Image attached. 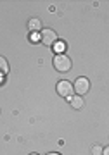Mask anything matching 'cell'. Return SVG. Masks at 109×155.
<instances>
[{"instance_id": "obj_1", "label": "cell", "mask_w": 109, "mask_h": 155, "mask_svg": "<svg viewBox=\"0 0 109 155\" xmlns=\"http://www.w3.org/2000/svg\"><path fill=\"white\" fill-rule=\"evenodd\" d=\"M71 59L64 54H57L54 57V67L57 72H69L71 71Z\"/></svg>"}, {"instance_id": "obj_2", "label": "cell", "mask_w": 109, "mask_h": 155, "mask_svg": "<svg viewBox=\"0 0 109 155\" xmlns=\"http://www.w3.org/2000/svg\"><path fill=\"white\" fill-rule=\"evenodd\" d=\"M38 40L44 45H47V47H52V45L57 41V35H55V31H52V29H49V28H45V29H42V31H40Z\"/></svg>"}, {"instance_id": "obj_3", "label": "cell", "mask_w": 109, "mask_h": 155, "mask_svg": "<svg viewBox=\"0 0 109 155\" xmlns=\"http://www.w3.org/2000/svg\"><path fill=\"white\" fill-rule=\"evenodd\" d=\"M88 90H90V81L87 78H78L73 84V91H76V95H80V97H83Z\"/></svg>"}, {"instance_id": "obj_4", "label": "cell", "mask_w": 109, "mask_h": 155, "mask_svg": "<svg viewBox=\"0 0 109 155\" xmlns=\"http://www.w3.org/2000/svg\"><path fill=\"white\" fill-rule=\"evenodd\" d=\"M57 95H61V97H71L73 95V84L69 83V81H59L57 83Z\"/></svg>"}, {"instance_id": "obj_5", "label": "cell", "mask_w": 109, "mask_h": 155, "mask_svg": "<svg viewBox=\"0 0 109 155\" xmlns=\"http://www.w3.org/2000/svg\"><path fill=\"white\" fill-rule=\"evenodd\" d=\"M28 29H30L31 33H40V31L44 29L42 21H40L38 17H33V19H30V21H28Z\"/></svg>"}, {"instance_id": "obj_6", "label": "cell", "mask_w": 109, "mask_h": 155, "mask_svg": "<svg viewBox=\"0 0 109 155\" xmlns=\"http://www.w3.org/2000/svg\"><path fill=\"white\" fill-rule=\"evenodd\" d=\"M68 98H69V105L73 107V109H76V110H80L83 107V104H85V100H83L80 95H71Z\"/></svg>"}, {"instance_id": "obj_7", "label": "cell", "mask_w": 109, "mask_h": 155, "mask_svg": "<svg viewBox=\"0 0 109 155\" xmlns=\"http://www.w3.org/2000/svg\"><path fill=\"white\" fill-rule=\"evenodd\" d=\"M7 72H9V62L5 57L0 55V76H5Z\"/></svg>"}, {"instance_id": "obj_8", "label": "cell", "mask_w": 109, "mask_h": 155, "mask_svg": "<svg viewBox=\"0 0 109 155\" xmlns=\"http://www.w3.org/2000/svg\"><path fill=\"white\" fill-rule=\"evenodd\" d=\"M52 48H54L55 55H57V54H62V52L66 50V43H64V41H59V40H57V41L52 45Z\"/></svg>"}, {"instance_id": "obj_9", "label": "cell", "mask_w": 109, "mask_h": 155, "mask_svg": "<svg viewBox=\"0 0 109 155\" xmlns=\"http://www.w3.org/2000/svg\"><path fill=\"white\" fill-rule=\"evenodd\" d=\"M92 153L93 155H100L102 153V148H100L99 145H95V147H92Z\"/></svg>"}, {"instance_id": "obj_10", "label": "cell", "mask_w": 109, "mask_h": 155, "mask_svg": "<svg viewBox=\"0 0 109 155\" xmlns=\"http://www.w3.org/2000/svg\"><path fill=\"white\" fill-rule=\"evenodd\" d=\"M47 155H59V153H47Z\"/></svg>"}, {"instance_id": "obj_11", "label": "cell", "mask_w": 109, "mask_h": 155, "mask_svg": "<svg viewBox=\"0 0 109 155\" xmlns=\"http://www.w3.org/2000/svg\"><path fill=\"white\" fill-rule=\"evenodd\" d=\"M30 155H38V153H30Z\"/></svg>"}]
</instances>
